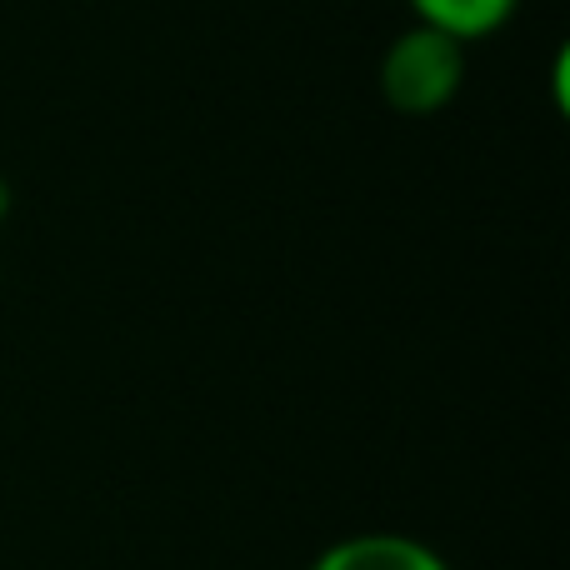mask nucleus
I'll return each instance as SVG.
<instances>
[{"label":"nucleus","instance_id":"2","mask_svg":"<svg viewBox=\"0 0 570 570\" xmlns=\"http://www.w3.org/2000/svg\"><path fill=\"white\" fill-rule=\"evenodd\" d=\"M311 570H451L435 546L401 531H355L345 541L325 546Z\"/></svg>","mask_w":570,"mask_h":570},{"label":"nucleus","instance_id":"4","mask_svg":"<svg viewBox=\"0 0 570 570\" xmlns=\"http://www.w3.org/2000/svg\"><path fill=\"white\" fill-rule=\"evenodd\" d=\"M6 210H10V186L0 180V216H6Z\"/></svg>","mask_w":570,"mask_h":570},{"label":"nucleus","instance_id":"3","mask_svg":"<svg viewBox=\"0 0 570 570\" xmlns=\"http://www.w3.org/2000/svg\"><path fill=\"white\" fill-rule=\"evenodd\" d=\"M515 6H521V0H411L415 26H431V30H441V36L461 40V46L495 36V30L515 16Z\"/></svg>","mask_w":570,"mask_h":570},{"label":"nucleus","instance_id":"1","mask_svg":"<svg viewBox=\"0 0 570 570\" xmlns=\"http://www.w3.org/2000/svg\"><path fill=\"white\" fill-rule=\"evenodd\" d=\"M465 46L431 26H411L391 40L381 60V96L401 116H435L461 96Z\"/></svg>","mask_w":570,"mask_h":570}]
</instances>
